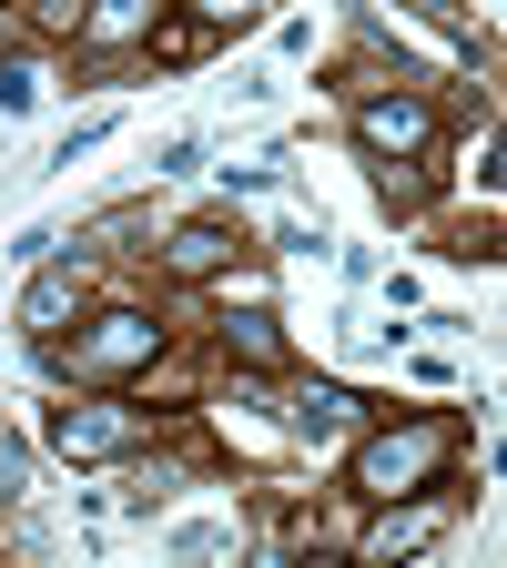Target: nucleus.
I'll list each match as a JSON object with an SVG mask.
<instances>
[{"mask_svg": "<svg viewBox=\"0 0 507 568\" xmlns=\"http://www.w3.org/2000/svg\"><path fill=\"white\" fill-rule=\"evenodd\" d=\"M61 325H82V274H71V264H41L21 284V335H61Z\"/></svg>", "mask_w": 507, "mask_h": 568, "instance_id": "423d86ee", "label": "nucleus"}, {"mask_svg": "<svg viewBox=\"0 0 507 568\" xmlns=\"http://www.w3.org/2000/svg\"><path fill=\"white\" fill-rule=\"evenodd\" d=\"M153 355H163V325L132 315V305H112V315H92L82 335H71V376H82V386H112V376H142Z\"/></svg>", "mask_w": 507, "mask_h": 568, "instance_id": "f03ea898", "label": "nucleus"}, {"mask_svg": "<svg viewBox=\"0 0 507 568\" xmlns=\"http://www.w3.org/2000/svg\"><path fill=\"white\" fill-rule=\"evenodd\" d=\"M447 447H457V426L447 416H406V426H376V437H355V497H406V487H426L447 467Z\"/></svg>", "mask_w": 507, "mask_h": 568, "instance_id": "f257e3e1", "label": "nucleus"}, {"mask_svg": "<svg viewBox=\"0 0 507 568\" xmlns=\"http://www.w3.org/2000/svg\"><path fill=\"white\" fill-rule=\"evenodd\" d=\"M203 41H213L203 21H153V61H173V71H183V61H203Z\"/></svg>", "mask_w": 507, "mask_h": 568, "instance_id": "9b49d317", "label": "nucleus"}, {"mask_svg": "<svg viewBox=\"0 0 507 568\" xmlns=\"http://www.w3.org/2000/svg\"><path fill=\"white\" fill-rule=\"evenodd\" d=\"M234 244H244L234 224H213V213H193V224H173V244H163V264H173L183 284H203V274H224V264H234Z\"/></svg>", "mask_w": 507, "mask_h": 568, "instance_id": "0eeeda50", "label": "nucleus"}, {"mask_svg": "<svg viewBox=\"0 0 507 568\" xmlns=\"http://www.w3.org/2000/svg\"><path fill=\"white\" fill-rule=\"evenodd\" d=\"M437 528H447V497L406 487V497H386V518L366 528V558H416V548H437Z\"/></svg>", "mask_w": 507, "mask_h": 568, "instance_id": "39448f33", "label": "nucleus"}, {"mask_svg": "<svg viewBox=\"0 0 507 568\" xmlns=\"http://www.w3.org/2000/svg\"><path fill=\"white\" fill-rule=\"evenodd\" d=\"M396 11H416V21H457L467 0H396Z\"/></svg>", "mask_w": 507, "mask_h": 568, "instance_id": "2eb2a0df", "label": "nucleus"}, {"mask_svg": "<svg viewBox=\"0 0 507 568\" xmlns=\"http://www.w3.org/2000/svg\"><path fill=\"white\" fill-rule=\"evenodd\" d=\"M51 447H61L71 467L132 457V447H142V406H61V416H51Z\"/></svg>", "mask_w": 507, "mask_h": 568, "instance_id": "20e7f679", "label": "nucleus"}, {"mask_svg": "<svg viewBox=\"0 0 507 568\" xmlns=\"http://www.w3.org/2000/svg\"><path fill=\"white\" fill-rule=\"evenodd\" d=\"M355 416H366V396H345V386H305L295 406H284V426H295V437H345Z\"/></svg>", "mask_w": 507, "mask_h": 568, "instance_id": "9d476101", "label": "nucleus"}, {"mask_svg": "<svg viewBox=\"0 0 507 568\" xmlns=\"http://www.w3.org/2000/svg\"><path fill=\"white\" fill-rule=\"evenodd\" d=\"M41 102V71L31 61H0V112H31Z\"/></svg>", "mask_w": 507, "mask_h": 568, "instance_id": "f8f14e48", "label": "nucleus"}, {"mask_svg": "<svg viewBox=\"0 0 507 568\" xmlns=\"http://www.w3.org/2000/svg\"><path fill=\"white\" fill-rule=\"evenodd\" d=\"M355 142H366L376 163H416L426 142H437V112H426L416 92H366L355 102Z\"/></svg>", "mask_w": 507, "mask_h": 568, "instance_id": "7ed1b4c3", "label": "nucleus"}, {"mask_svg": "<svg viewBox=\"0 0 507 568\" xmlns=\"http://www.w3.org/2000/svg\"><path fill=\"white\" fill-rule=\"evenodd\" d=\"M153 21H163V0H82V41H102V51L153 41Z\"/></svg>", "mask_w": 507, "mask_h": 568, "instance_id": "1a4fd4ad", "label": "nucleus"}, {"mask_svg": "<svg viewBox=\"0 0 507 568\" xmlns=\"http://www.w3.org/2000/svg\"><path fill=\"white\" fill-rule=\"evenodd\" d=\"M254 11H264V0H193L203 31H234V21H254Z\"/></svg>", "mask_w": 507, "mask_h": 568, "instance_id": "ddd939ff", "label": "nucleus"}, {"mask_svg": "<svg viewBox=\"0 0 507 568\" xmlns=\"http://www.w3.org/2000/svg\"><path fill=\"white\" fill-rule=\"evenodd\" d=\"M224 366H244V376H284V335H274V315H264V305L224 315Z\"/></svg>", "mask_w": 507, "mask_h": 568, "instance_id": "6e6552de", "label": "nucleus"}, {"mask_svg": "<svg viewBox=\"0 0 507 568\" xmlns=\"http://www.w3.org/2000/svg\"><path fill=\"white\" fill-rule=\"evenodd\" d=\"M21 477H31V467H21V447L0 437V497H21Z\"/></svg>", "mask_w": 507, "mask_h": 568, "instance_id": "4468645a", "label": "nucleus"}]
</instances>
